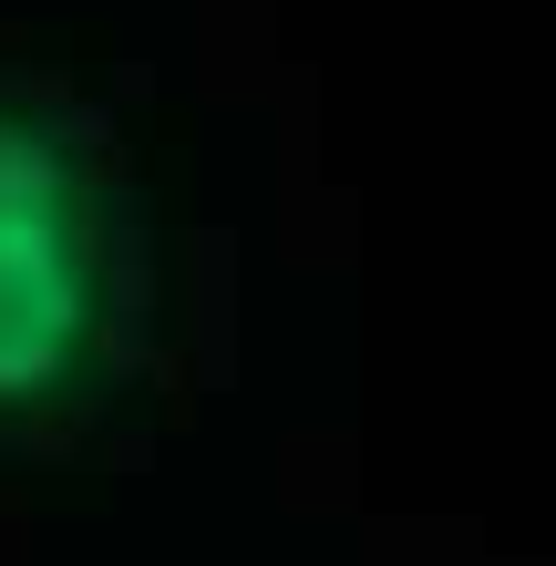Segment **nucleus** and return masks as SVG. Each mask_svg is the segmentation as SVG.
<instances>
[{"label":"nucleus","mask_w":556,"mask_h":566,"mask_svg":"<svg viewBox=\"0 0 556 566\" xmlns=\"http://www.w3.org/2000/svg\"><path fill=\"white\" fill-rule=\"evenodd\" d=\"M135 289L104 135L52 93H0V432L73 422L124 381Z\"/></svg>","instance_id":"1"}]
</instances>
